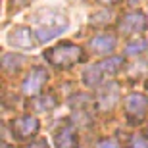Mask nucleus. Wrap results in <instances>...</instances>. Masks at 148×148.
Instances as JSON below:
<instances>
[{
	"mask_svg": "<svg viewBox=\"0 0 148 148\" xmlns=\"http://www.w3.org/2000/svg\"><path fill=\"white\" fill-rule=\"evenodd\" d=\"M125 66V60L121 58V56H110V58H106V60L98 62V64H94V66H88L85 71H83V83L87 85V87H96L100 85V81L108 75H115V73H119Z\"/></svg>",
	"mask_w": 148,
	"mask_h": 148,
	"instance_id": "1",
	"label": "nucleus"
},
{
	"mask_svg": "<svg viewBox=\"0 0 148 148\" xmlns=\"http://www.w3.org/2000/svg\"><path fill=\"white\" fill-rule=\"evenodd\" d=\"M85 58L83 50L73 42H60L44 52V60L56 67H71Z\"/></svg>",
	"mask_w": 148,
	"mask_h": 148,
	"instance_id": "2",
	"label": "nucleus"
},
{
	"mask_svg": "<svg viewBox=\"0 0 148 148\" xmlns=\"http://www.w3.org/2000/svg\"><path fill=\"white\" fill-rule=\"evenodd\" d=\"M67 27H69V21L66 16L56 14V12H46L42 17L37 19V31L35 33H37L38 42H48L54 37L67 31Z\"/></svg>",
	"mask_w": 148,
	"mask_h": 148,
	"instance_id": "3",
	"label": "nucleus"
},
{
	"mask_svg": "<svg viewBox=\"0 0 148 148\" xmlns=\"http://www.w3.org/2000/svg\"><path fill=\"white\" fill-rule=\"evenodd\" d=\"M125 114L131 121H143L148 114V96L140 92H131L125 98Z\"/></svg>",
	"mask_w": 148,
	"mask_h": 148,
	"instance_id": "4",
	"label": "nucleus"
},
{
	"mask_svg": "<svg viewBox=\"0 0 148 148\" xmlns=\"http://www.w3.org/2000/svg\"><path fill=\"white\" fill-rule=\"evenodd\" d=\"M8 42H10V46H14V48L31 50V48L37 46L38 38H37V33L31 31V27L19 25V27H14L10 33H8Z\"/></svg>",
	"mask_w": 148,
	"mask_h": 148,
	"instance_id": "5",
	"label": "nucleus"
},
{
	"mask_svg": "<svg viewBox=\"0 0 148 148\" xmlns=\"http://www.w3.org/2000/svg\"><path fill=\"white\" fill-rule=\"evenodd\" d=\"M146 27H148V19L143 12L138 10L125 14L119 21V31L123 35H140L146 31Z\"/></svg>",
	"mask_w": 148,
	"mask_h": 148,
	"instance_id": "6",
	"label": "nucleus"
},
{
	"mask_svg": "<svg viewBox=\"0 0 148 148\" xmlns=\"http://www.w3.org/2000/svg\"><path fill=\"white\" fill-rule=\"evenodd\" d=\"M117 102H119V85L115 81H108L96 94V108L100 112H108Z\"/></svg>",
	"mask_w": 148,
	"mask_h": 148,
	"instance_id": "7",
	"label": "nucleus"
},
{
	"mask_svg": "<svg viewBox=\"0 0 148 148\" xmlns=\"http://www.w3.org/2000/svg\"><path fill=\"white\" fill-rule=\"evenodd\" d=\"M46 81H48V71H46L44 67L37 66V67H33V69L27 73L21 88H23V92L27 94V96H37V94L40 92V88L44 87Z\"/></svg>",
	"mask_w": 148,
	"mask_h": 148,
	"instance_id": "8",
	"label": "nucleus"
},
{
	"mask_svg": "<svg viewBox=\"0 0 148 148\" xmlns=\"http://www.w3.org/2000/svg\"><path fill=\"white\" fill-rule=\"evenodd\" d=\"M38 127H40V123H38V119L35 115H23V117H17V119L12 121V131H14V135L17 138H23V140L35 137L38 133Z\"/></svg>",
	"mask_w": 148,
	"mask_h": 148,
	"instance_id": "9",
	"label": "nucleus"
},
{
	"mask_svg": "<svg viewBox=\"0 0 148 148\" xmlns=\"http://www.w3.org/2000/svg\"><path fill=\"white\" fill-rule=\"evenodd\" d=\"M115 44H117V38L114 35H96L94 38H90L88 46L94 54H110L115 48Z\"/></svg>",
	"mask_w": 148,
	"mask_h": 148,
	"instance_id": "10",
	"label": "nucleus"
},
{
	"mask_svg": "<svg viewBox=\"0 0 148 148\" xmlns=\"http://www.w3.org/2000/svg\"><path fill=\"white\" fill-rule=\"evenodd\" d=\"M56 148H79V138L73 127H62L60 131L54 135Z\"/></svg>",
	"mask_w": 148,
	"mask_h": 148,
	"instance_id": "11",
	"label": "nucleus"
},
{
	"mask_svg": "<svg viewBox=\"0 0 148 148\" xmlns=\"http://www.w3.org/2000/svg\"><path fill=\"white\" fill-rule=\"evenodd\" d=\"M56 98L52 96V94H40V96H35L33 100H31V106H33L35 112H50L56 108Z\"/></svg>",
	"mask_w": 148,
	"mask_h": 148,
	"instance_id": "12",
	"label": "nucleus"
},
{
	"mask_svg": "<svg viewBox=\"0 0 148 148\" xmlns=\"http://www.w3.org/2000/svg\"><path fill=\"white\" fill-rule=\"evenodd\" d=\"M21 64H23V58L19 54L10 52V54H4V56H2V66H4L6 71H10V73L17 71V69L21 67Z\"/></svg>",
	"mask_w": 148,
	"mask_h": 148,
	"instance_id": "13",
	"label": "nucleus"
},
{
	"mask_svg": "<svg viewBox=\"0 0 148 148\" xmlns=\"http://www.w3.org/2000/svg\"><path fill=\"white\" fill-rule=\"evenodd\" d=\"M148 50V40L146 38H135V40H131V42L125 46V54L127 56H138L143 54V52H146Z\"/></svg>",
	"mask_w": 148,
	"mask_h": 148,
	"instance_id": "14",
	"label": "nucleus"
},
{
	"mask_svg": "<svg viewBox=\"0 0 148 148\" xmlns=\"http://www.w3.org/2000/svg\"><path fill=\"white\" fill-rule=\"evenodd\" d=\"M112 17H114L112 12H98V14L90 16V23L92 25H108L112 21Z\"/></svg>",
	"mask_w": 148,
	"mask_h": 148,
	"instance_id": "15",
	"label": "nucleus"
},
{
	"mask_svg": "<svg viewBox=\"0 0 148 148\" xmlns=\"http://www.w3.org/2000/svg\"><path fill=\"white\" fill-rule=\"evenodd\" d=\"M129 148H148V135L146 133H137L131 137Z\"/></svg>",
	"mask_w": 148,
	"mask_h": 148,
	"instance_id": "16",
	"label": "nucleus"
},
{
	"mask_svg": "<svg viewBox=\"0 0 148 148\" xmlns=\"http://www.w3.org/2000/svg\"><path fill=\"white\" fill-rule=\"evenodd\" d=\"M96 148H119V144L115 143L114 138H104V140H100L96 144Z\"/></svg>",
	"mask_w": 148,
	"mask_h": 148,
	"instance_id": "17",
	"label": "nucleus"
},
{
	"mask_svg": "<svg viewBox=\"0 0 148 148\" xmlns=\"http://www.w3.org/2000/svg\"><path fill=\"white\" fill-rule=\"evenodd\" d=\"M27 148H48V144H46V140H35V143H31Z\"/></svg>",
	"mask_w": 148,
	"mask_h": 148,
	"instance_id": "18",
	"label": "nucleus"
},
{
	"mask_svg": "<svg viewBox=\"0 0 148 148\" xmlns=\"http://www.w3.org/2000/svg\"><path fill=\"white\" fill-rule=\"evenodd\" d=\"M100 4H104V6H112V4H117L119 0H98Z\"/></svg>",
	"mask_w": 148,
	"mask_h": 148,
	"instance_id": "19",
	"label": "nucleus"
},
{
	"mask_svg": "<svg viewBox=\"0 0 148 148\" xmlns=\"http://www.w3.org/2000/svg\"><path fill=\"white\" fill-rule=\"evenodd\" d=\"M0 148H14V146H10L8 143H2V144H0Z\"/></svg>",
	"mask_w": 148,
	"mask_h": 148,
	"instance_id": "20",
	"label": "nucleus"
},
{
	"mask_svg": "<svg viewBox=\"0 0 148 148\" xmlns=\"http://www.w3.org/2000/svg\"><path fill=\"white\" fill-rule=\"evenodd\" d=\"M131 2H133V4H135V2H137V0H131Z\"/></svg>",
	"mask_w": 148,
	"mask_h": 148,
	"instance_id": "21",
	"label": "nucleus"
},
{
	"mask_svg": "<svg viewBox=\"0 0 148 148\" xmlns=\"http://www.w3.org/2000/svg\"><path fill=\"white\" fill-rule=\"evenodd\" d=\"M146 87H148V83H146Z\"/></svg>",
	"mask_w": 148,
	"mask_h": 148,
	"instance_id": "22",
	"label": "nucleus"
}]
</instances>
